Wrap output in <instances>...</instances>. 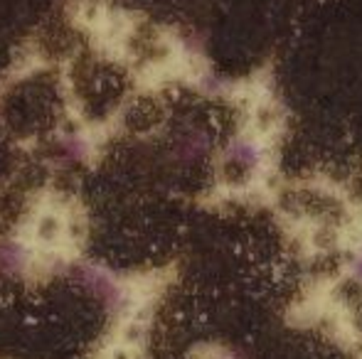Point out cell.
Listing matches in <instances>:
<instances>
[{
	"label": "cell",
	"mask_w": 362,
	"mask_h": 359,
	"mask_svg": "<svg viewBox=\"0 0 362 359\" xmlns=\"http://www.w3.org/2000/svg\"><path fill=\"white\" fill-rule=\"evenodd\" d=\"M207 143H210V140H207V135L200 133V130H195V133L185 135V138L180 140V145H177V153H180L182 160H195L207 150Z\"/></svg>",
	"instance_id": "obj_1"
},
{
	"label": "cell",
	"mask_w": 362,
	"mask_h": 359,
	"mask_svg": "<svg viewBox=\"0 0 362 359\" xmlns=\"http://www.w3.org/2000/svg\"><path fill=\"white\" fill-rule=\"evenodd\" d=\"M229 155H232V158L237 160V163H242V165H257L259 163L257 143H254V140H247V138L234 140L232 148H229Z\"/></svg>",
	"instance_id": "obj_2"
},
{
	"label": "cell",
	"mask_w": 362,
	"mask_h": 359,
	"mask_svg": "<svg viewBox=\"0 0 362 359\" xmlns=\"http://www.w3.org/2000/svg\"><path fill=\"white\" fill-rule=\"evenodd\" d=\"M353 273H355V278H358V281H362V254L353 261Z\"/></svg>",
	"instance_id": "obj_3"
}]
</instances>
